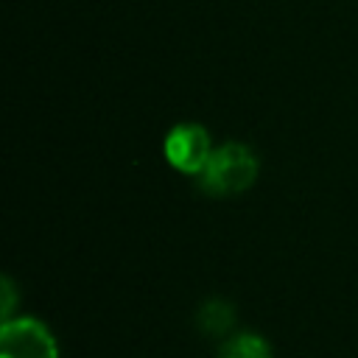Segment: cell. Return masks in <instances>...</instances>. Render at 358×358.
I'll return each mask as SVG.
<instances>
[{"label":"cell","instance_id":"6da1fadb","mask_svg":"<svg viewBox=\"0 0 358 358\" xmlns=\"http://www.w3.org/2000/svg\"><path fill=\"white\" fill-rule=\"evenodd\" d=\"M260 173L257 154L243 143H224L213 151L207 168L199 173V185L207 196L229 199L255 185Z\"/></svg>","mask_w":358,"mask_h":358},{"label":"cell","instance_id":"7a4b0ae2","mask_svg":"<svg viewBox=\"0 0 358 358\" xmlns=\"http://www.w3.org/2000/svg\"><path fill=\"white\" fill-rule=\"evenodd\" d=\"M162 151H165V159L171 168H176L179 173H187V176H199L207 168L215 148H213L204 126L179 123L165 134Z\"/></svg>","mask_w":358,"mask_h":358},{"label":"cell","instance_id":"3957f363","mask_svg":"<svg viewBox=\"0 0 358 358\" xmlns=\"http://www.w3.org/2000/svg\"><path fill=\"white\" fill-rule=\"evenodd\" d=\"M0 358H59L50 330L31 316L6 319L0 327Z\"/></svg>","mask_w":358,"mask_h":358},{"label":"cell","instance_id":"277c9868","mask_svg":"<svg viewBox=\"0 0 358 358\" xmlns=\"http://www.w3.org/2000/svg\"><path fill=\"white\" fill-rule=\"evenodd\" d=\"M218 358H271V350L257 333H238L221 347Z\"/></svg>","mask_w":358,"mask_h":358}]
</instances>
